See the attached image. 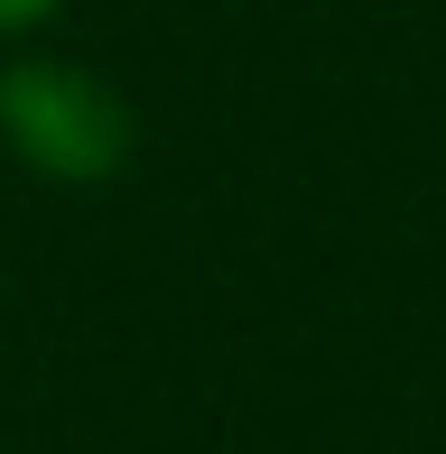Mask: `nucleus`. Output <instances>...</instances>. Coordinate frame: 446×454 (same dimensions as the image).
<instances>
[{
  "label": "nucleus",
  "mask_w": 446,
  "mask_h": 454,
  "mask_svg": "<svg viewBox=\"0 0 446 454\" xmlns=\"http://www.w3.org/2000/svg\"><path fill=\"white\" fill-rule=\"evenodd\" d=\"M56 10H66V0H0V37H28V28H47Z\"/></svg>",
  "instance_id": "obj_2"
},
{
  "label": "nucleus",
  "mask_w": 446,
  "mask_h": 454,
  "mask_svg": "<svg viewBox=\"0 0 446 454\" xmlns=\"http://www.w3.org/2000/svg\"><path fill=\"white\" fill-rule=\"evenodd\" d=\"M0 149L47 185H112L139 158V112L112 74L28 47L0 66Z\"/></svg>",
  "instance_id": "obj_1"
}]
</instances>
